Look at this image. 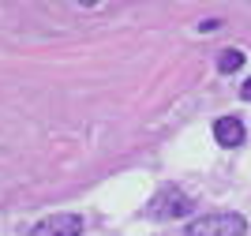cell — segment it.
Here are the masks:
<instances>
[{"instance_id":"1","label":"cell","mask_w":251,"mask_h":236,"mask_svg":"<svg viewBox=\"0 0 251 236\" xmlns=\"http://www.w3.org/2000/svg\"><path fill=\"white\" fill-rule=\"evenodd\" d=\"M248 221L244 214H206L199 221H191L184 236H244Z\"/></svg>"},{"instance_id":"2","label":"cell","mask_w":251,"mask_h":236,"mask_svg":"<svg viewBox=\"0 0 251 236\" xmlns=\"http://www.w3.org/2000/svg\"><path fill=\"white\" fill-rule=\"evenodd\" d=\"M191 210V199L180 191V187H161L154 199L147 203V214L157 221H173V217H184Z\"/></svg>"},{"instance_id":"3","label":"cell","mask_w":251,"mask_h":236,"mask_svg":"<svg viewBox=\"0 0 251 236\" xmlns=\"http://www.w3.org/2000/svg\"><path fill=\"white\" fill-rule=\"evenodd\" d=\"M30 236H83V217L79 214H52L30 229Z\"/></svg>"},{"instance_id":"4","label":"cell","mask_w":251,"mask_h":236,"mask_svg":"<svg viewBox=\"0 0 251 236\" xmlns=\"http://www.w3.org/2000/svg\"><path fill=\"white\" fill-rule=\"evenodd\" d=\"M214 139H218L221 146H240L244 143V124L236 120V116H221V120L214 124Z\"/></svg>"},{"instance_id":"5","label":"cell","mask_w":251,"mask_h":236,"mask_svg":"<svg viewBox=\"0 0 251 236\" xmlns=\"http://www.w3.org/2000/svg\"><path fill=\"white\" fill-rule=\"evenodd\" d=\"M218 68H221V72H236V68H244V52L240 49H225L218 56Z\"/></svg>"},{"instance_id":"6","label":"cell","mask_w":251,"mask_h":236,"mask_svg":"<svg viewBox=\"0 0 251 236\" xmlns=\"http://www.w3.org/2000/svg\"><path fill=\"white\" fill-rule=\"evenodd\" d=\"M240 94H244V102H251V79L244 82V90H240Z\"/></svg>"}]
</instances>
